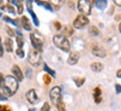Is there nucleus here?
I'll return each mask as SVG.
<instances>
[{
    "label": "nucleus",
    "mask_w": 121,
    "mask_h": 111,
    "mask_svg": "<svg viewBox=\"0 0 121 111\" xmlns=\"http://www.w3.org/2000/svg\"><path fill=\"white\" fill-rule=\"evenodd\" d=\"M16 42H17V45H18V48H22L24 46V38H22V36H16Z\"/></svg>",
    "instance_id": "22"
},
{
    "label": "nucleus",
    "mask_w": 121,
    "mask_h": 111,
    "mask_svg": "<svg viewBox=\"0 0 121 111\" xmlns=\"http://www.w3.org/2000/svg\"><path fill=\"white\" fill-rule=\"evenodd\" d=\"M37 4H39V6H44L45 8L47 9V10H49V11H53L54 10V8L52 7V4H51V2H47V1H37Z\"/></svg>",
    "instance_id": "19"
},
{
    "label": "nucleus",
    "mask_w": 121,
    "mask_h": 111,
    "mask_svg": "<svg viewBox=\"0 0 121 111\" xmlns=\"http://www.w3.org/2000/svg\"><path fill=\"white\" fill-rule=\"evenodd\" d=\"M28 111H35V109H29Z\"/></svg>",
    "instance_id": "42"
},
{
    "label": "nucleus",
    "mask_w": 121,
    "mask_h": 111,
    "mask_svg": "<svg viewBox=\"0 0 121 111\" xmlns=\"http://www.w3.org/2000/svg\"><path fill=\"white\" fill-rule=\"evenodd\" d=\"M101 89L100 88H95L94 91H93V98H94V101L95 103H100L101 102V100H102V98H101Z\"/></svg>",
    "instance_id": "14"
},
{
    "label": "nucleus",
    "mask_w": 121,
    "mask_h": 111,
    "mask_svg": "<svg viewBox=\"0 0 121 111\" xmlns=\"http://www.w3.org/2000/svg\"><path fill=\"white\" fill-rule=\"evenodd\" d=\"M51 110V107H49V103L48 102H45L44 103V106H43V108H42V110L40 111H49Z\"/></svg>",
    "instance_id": "31"
},
{
    "label": "nucleus",
    "mask_w": 121,
    "mask_h": 111,
    "mask_svg": "<svg viewBox=\"0 0 121 111\" xmlns=\"http://www.w3.org/2000/svg\"><path fill=\"white\" fill-rule=\"evenodd\" d=\"M4 20L6 22H10V24H13V25H15V26H18V22H17V20L10 19V18L7 17V16H4Z\"/></svg>",
    "instance_id": "26"
},
{
    "label": "nucleus",
    "mask_w": 121,
    "mask_h": 111,
    "mask_svg": "<svg viewBox=\"0 0 121 111\" xmlns=\"http://www.w3.org/2000/svg\"><path fill=\"white\" fill-rule=\"evenodd\" d=\"M11 72H13V76L16 77L18 81H22L24 80V74H22V70H20V67L18 65H13V67H11Z\"/></svg>",
    "instance_id": "10"
},
{
    "label": "nucleus",
    "mask_w": 121,
    "mask_h": 111,
    "mask_svg": "<svg viewBox=\"0 0 121 111\" xmlns=\"http://www.w3.org/2000/svg\"><path fill=\"white\" fill-rule=\"evenodd\" d=\"M93 4L96 6V8H99L100 10H103V9L107 7L108 1H107V0H96V1H94Z\"/></svg>",
    "instance_id": "17"
},
{
    "label": "nucleus",
    "mask_w": 121,
    "mask_h": 111,
    "mask_svg": "<svg viewBox=\"0 0 121 111\" xmlns=\"http://www.w3.org/2000/svg\"><path fill=\"white\" fill-rule=\"evenodd\" d=\"M74 82H75L76 86H82L85 82V79L84 77H74Z\"/></svg>",
    "instance_id": "20"
},
{
    "label": "nucleus",
    "mask_w": 121,
    "mask_h": 111,
    "mask_svg": "<svg viewBox=\"0 0 121 111\" xmlns=\"http://www.w3.org/2000/svg\"><path fill=\"white\" fill-rule=\"evenodd\" d=\"M114 4L117 6H121V0H114Z\"/></svg>",
    "instance_id": "38"
},
{
    "label": "nucleus",
    "mask_w": 121,
    "mask_h": 111,
    "mask_svg": "<svg viewBox=\"0 0 121 111\" xmlns=\"http://www.w3.org/2000/svg\"><path fill=\"white\" fill-rule=\"evenodd\" d=\"M28 62L34 66H38L42 63V53L36 49H31L28 53Z\"/></svg>",
    "instance_id": "4"
},
{
    "label": "nucleus",
    "mask_w": 121,
    "mask_h": 111,
    "mask_svg": "<svg viewBox=\"0 0 121 111\" xmlns=\"http://www.w3.org/2000/svg\"><path fill=\"white\" fill-rule=\"evenodd\" d=\"M6 31H7V34H8L10 37H13V36H16V35H15V31H13V30L11 29L10 27H8V26L6 27Z\"/></svg>",
    "instance_id": "29"
},
{
    "label": "nucleus",
    "mask_w": 121,
    "mask_h": 111,
    "mask_svg": "<svg viewBox=\"0 0 121 111\" xmlns=\"http://www.w3.org/2000/svg\"><path fill=\"white\" fill-rule=\"evenodd\" d=\"M8 99V97L6 95V94H4V93H0V101H6Z\"/></svg>",
    "instance_id": "35"
},
{
    "label": "nucleus",
    "mask_w": 121,
    "mask_h": 111,
    "mask_svg": "<svg viewBox=\"0 0 121 111\" xmlns=\"http://www.w3.org/2000/svg\"><path fill=\"white\" fill-rule=\"evenodd\" d=\"M27 4H28V11H29V13L31 15V18H33V20H34V24H35V26H38L39 25V20H38V18H37V16H36V13L31 10V2L30 1H27L26 2Z\"/></svg>",
    "instance_id": "13"
},
{
    "label": "nucleus",
    "mask_w": 121,
    "mask_h": 111,
    "mask_svg": "<svg viewBox=\"0 0 121 111\" xmlns=\"http://www.w3.org/2000/svg\"><path fill=\"white\" fill-rule=\"evenodd\" d=\"M91 70L93 72H101L103 70V65L101 63H99V62H94V63L91 64Z\"/></svg>",
    "instance_id": "16"
},
{
    "label": "nucleus",
    "mask_w": 121,
    "mask_h": 111,
    "mask_svg": "<svg viewBox=\"0 0 121 111\" xmlns=\"http://www.w3.org/2000/svg\"><path fill=\"white\" fill-rule=\"evenodd\" d=\"M4 76L0 73V89L4 88Z\"/></svg>",
    "instance_id": "32"
},
{
    "label": "nucleus",
    "mask_w": 121,
    "mask_h": 111,
    "mask_svg": "<svg viewBox=\"0 0 121 111\" xmlns=\"http://www.w3.org/2000/svg\"><path fill=\"white\" fill-rule=\"evenodd\" d=\"M20 22H22V28L25 30H31V24H30V22L28 20V18H27L26 16H22V19H20Z\"/></svg>",
    "instance_id": "12"
},
{
    "label": "nucleus",
    "mask_w": 121,
    "mask_h": 111,
    "mask_svg": "<svg viewBox=\"0 0 121 111\" xmlns=\"http://www.w3.org/2000/svg\"><path fill=\"white\" fill-rule=\"evenodd\" d=\"M78 58H80V56H78V53H71L69 58H67V63L69 65H75L78 62Z\"/></svg>",
    "instance_id": "11"
},
{
    "label": "nucleus",
    "mask_w": 121,
    "mask_h": 111,
    "mask_svg": "<svg viewBox=\"0 0 121 111\" xmlns=\"http://www.w3.org/2000/svg\"><path fill=\"white\" fill-rule=\"evenodd\" d=\"M92 53H93V55L98 56V57H105V55H107L105 49H104L103 47L99 46V45H93V47H92Z\"/></svg>",
    "instance_id": "9"
},
{
    "label": "nucleus",
    "mask_w": 121,
    "mask_h": 111,
    "mask_svg": "<svg viewBox=\"0 0 121 111\" xmlns=\"http://www.w3.org/2000/svg\"><path fill=\"white\" fill-rule=\"evenodd\" d=\"M117 76H118V77H120V79H121V70H118V72H117Z\"/></svg>",
    "instance_id": "39"
},
{
    "label": "nucleus",
    "mask_w": 121,
    "mask_h": 111,
    "mask_svg": "<svg viewBox=\"0 0 121 111\" xmlns=\"http://www.w3.org/2000/svg\"><path fill=\"white\" fill-rule=\"evenodd\" d=\"M72 34H73V29H72L69 26L65 27V30H64V36L65 37H66V36H71Z\"/></svg>",
    "instance_id": "25"
},
{
    "label": "nucleus",
    "mask_w": 121,
    "mask_h": 111,
    "mask_svg": "<svg viewBox=\"0 0 121 111\" xmlns=\"http://www.w3.org/2000/svg\"><path fill=\"white\" fill-rule=\"evenodd\" d=\"M56 107H57V110L58 111H65L66 110V109H65V104H64V102H63V100H60V101L57 102Z\"/></svg>",
    "instance_id": "23"
},
{
    "label": "nucleus",
    "mask_w": 121,
    "mask_h": 111,
    "mask_svg": "<svg viewBox=\"0 0 121 111\" xmlns=\"http://www.w3.org/2000/svg\"><path fill=\"white\" fill-rule=\"evenodd\" d=\"M0 111H11V109H10L9 107H7V106H1Z\"/></svg>",
    "instance_id": "34"
},
{
    "label": "nucleus",
    "mask_w": 121,
    "mask_h": 111,
    "mask_svg": "<svg viewBox=\"0 0 121 111\" xmlns=\"http://www.w3.org/2000/svg\"><path fill=\"white\" fill-rule=\"evenodd\" d=\"M121 19V15H118L117 17H116V20H120Z\"/></svg>",
    "instance_id": "40"
},
{
    "label": "nucleus",
    "mask_w": 121,
    "mask_h": 111,
    "mask_svg": "<svg viewBox=\"0 0 121 111\" xmlns=\"http://www.w3.org/2000/svg\"><path fill=\"white\" fill-rule=\"evenodd\" d=\"M10 2L17 6V13L22 15V11H24V4H22V1H10Z\"/></svg>",
    "instance_id": "18"
},
{
    "label": "nucleus",
    "mask_w": 121,
    "mask_h": 111,
    "mask_svg": "<svg viewBox=\"0 0 121 111\" xmlns=\"http://www.w3.org/2000/svg\"><path fill=\"white\" fill-rule=\"evenodd\" d=\"M54 25H55V28H56V29H60V28H62V25H60L58 22H55Z\"/></svg>",
    "instance_id": "37"
},
{
    "label": "nucleus",
    "mask_w": 121,
    "mask_h": 111,
    "mask_svg": "<svg viewBox=\"0 0 121 111\" xmlns=\"http://www.w3.org/2000/svg\"><path fill=\"white\" fill-rule=\"evenodd\" d=\"M116 92H117V93H121V85L120 84H116Z\"/></svg>",
    "instance_id": "36"
},
{
    "label": "nucleus",
    "mask_w": 121,
    "mask_h": 111,
    "mask_svg": "<svg viewBox=\"0 0 121 111\" xmlns=\"http://www.w3.org/2000/svg\"><path fill=\"white\" fill-rule=\"evenodd\" d=\"M43 79H44V82H45V84H49L51 83V81H52V77L49 76V75H44L43 76Z\"/></svg>",
    "instance_id": "30"
},
{
    "label": "nucleus",
    "mask_w": 121,
    "mask_h": 111,
    "mask_svg": "<svg viewBox=\"0 0 121 111\" xmlns=\"http://www.w3.org/2000/svg\"><path fill=\"white\" fill-rule=\"evenodd\" d=\"M4 56V47H2V43H1V37H0V57Z\"/></svg>",
    "instance_id": "33"
},
{
    "label": "nucleus",
    "mask_w": 121,
    "mask_h": 111,
    "mask_svg": "<svg viewBox=\"0 0 121 111\" xmlns=\"http://www.w3.org/2000/svg\"><path fill=\"white\" fill-rule=\"evenodd\" d=\"M0 17H1V11H0Z\"/></svg>",
    "instance_id": "43"
},
{
    "label": "nucleus",
    "mask_w": 121,
    "mask_h": 111,
    "mask_svg": "<svg viewBox=\"0 0 121 111\" xmlns=\"http://www.w3.org/2000/svg\"><path fill=\"white\" fill-rule=\"evenodd\" d=\"M4 48L6 51L11 53L13 51V42L11 40V38H6L4 39Z\"/></svg>",
    "instance_id": "15"
},
{
    "label": "nucleus",
    "mask_w": 121,
    "mask_h": 111,
    "mask_svg": "<svg viewBox=\"0 0 121 111\" xmlns=\"http://www.w3.org/2000/svg\"><path fill=\"white\" fill-rule=\"evenodd\" d=\"M30 40H31V44L34 46V49L42 53V51H43V40L38 36V34L37 33H31L30 34Z\"/></svg>",
    "instance_id": "5"
},
{
    "label": "nucleus",
    "mask_w": 121,
    "mask_h": 111,
    "mask_svg": "<svg viewBox=\"0 0 121 111\" xmlns=\"http://www.w3.org/2000/svg\"><path fill=\"white\" fill-rule=\"evenodd\" d=\"M119 30H120V33H121V24L119 25Z\"/></svg>",
    "instance_id": "41"
},
{
    "label": "nucleus",
    "mask_w": 121,
    "mask_h": 111,
    "mask_svg": "<svg viewBox=\"0 0 121 111\" xmlns=\"http://www.w3.org/2000/svg\"><path fill=\"white\" fill-rule=\"evenodd\" d=\"M51 4H52L53 8L58 9V8H60V6H62V1H55V0H53V1H51Z\"/></svg>",
    "instance_id": "24"
},
{
    "label": "nucleus",
    "mask_w": 121,
    "mask_h": 111,
    "mask_svg": "<svg viewBox=\"0 0 121 111\" xmlns=\"http://www.w3.org/2000/svg\"><path fill=\"white\" fill-rule=\"evenodd\" d=\"M26 98H27V101L30 103V104H36L38 102V97H37V93L34 89L29 90L28 92L26 93Z\"/></svg>",
    "instance_id": "8"
},
{
    "label": "nucleus",
    "mask_w": 121,
    "mask_h": 111,
    "mask_svg": "<svg viewBox=\"0 0 121 111\" xmlns=\"http://www.w3.org/2000/svg\"><path fill=\"white\" fill-rule=\"evenodd\" d=\"M0 108H1V106H0Z\"/></svg>",
    "instance_id": "44"
},
{
    "label": "nucleus",
    "mask_w": 121,
    "mask_h": 111,
    "mask_svg": "<svg viewBox=\"0 0 121 111\" xmlns=\"http://www.w3.org/2000/svg\"><path fill=\"white\" fill-rule=\"evenodd\" d=\"M18 90V80L13 75H7L4 76V88H2V93L6 94L7 97H11L17 92Z\"/></svg>",
    "instance_id": "1"
},
{
    "label": "nucleus",
    "mask_w": 121,
    "mask_h": 111,
    "mask_svg": "<svg viewBox=\"0 0 121 111\" xmlns=\"http://www.w3.org/2000/svg\"><path fill=\"white\" fill-rule=\"evenodd\" d=\"M92 1L89 0H80L78 2V9L83 16H87L91 13V7H92Z\"/></svg>",
    "instance_id": "3"
},
{
    "label": "nucleus",
    "mask_w": 121,
    "mask_h": 111,
    "mask_svg": "<svg viewBox=\"0 0 121 111\" xmlns=\"http://www.w3.org/2000/svg\"><path fill=\"white\" fill-rule=\"evenodd\" d=\"M43 67H44V71H46V72H47L49 75H52V77L55 76V72H54V70H52V68L48 67V65L46 64V63H44Z\"/></svg>",
    "instance_id": "21"
},
{
    "label": "nucleus",
    "mask_w": 121,
    "mask_h": 111,
    "mask_svg": "<svg viewBox=\"0 0 121 111\" xmlns=\"http://www.w3.org/2000/svg\"><path fill=\"white\" fill-rule=\"evenodd\" d=\"M87 24H89V18L86 16H83V15H78L73 22V27L76 29H82Z\"/></svg>",
    "instance_id": "6"
},
{
    "label": "nucleus",
    "mask_w": 121,
    "mask_h": 111,
    "mask_svg": "<svg viewBox=\"0 0 121 111\" xmlns=\"http://www.w3.org/2000/svg\"><path fill=\"white\" fill-rule=\"evenodd\" d=\"M90 33H91V35H93V36H98V35H99V30H98L96 27L91 26L90 27Z\"/></svg>",
    "instance_id": "27"
},
{
    "label": "nucleus",
    "mask_w": 121,
    "mask_h": 111,
    "mask_svg": "<svg viewBox=\"0 0 121 111\" xmlns=\"http://www.w3.org/2000/svg\"><path fill=\"white\" fill-rule=\"evenodd\" d=\"M16 54H17V56L18 57H20V58L25 57V53H24V51H22V48H18L17 51H16Z\"/></svg>",
    "instance_id": "28"
},
{
    "label": "nucleus",
    "mask_w": 121,
    "mask_h": 111,
    "mask_svg": "<svg viewBox=\"0 0 121 111\" xmlns=\"http://www.w3.org/2000/svg\"><path fill=\"white\" fill-rule=\"evenodd\" d=\"M53 42L55 44V46L57 48H60V51L63 52H69L71 45H69V39L65 37L64 35H55L53 37Z\"/></svg>",
    "instance_id": "2"
},
{
    "label": "nucleus",
    "mask_w": 121,
    "mask_h": 111,
    "mask_svg": "<svg viewBox=\"0 0 121 111\" xmlns=\"http://www.w3.org/2000/svg\"><path fill=\"white\" fill-rule=\"evenodd\" d=\"M49 98H51V100H52V102L54 104H57V102L62 100V92H60V86H54L49 91Z\"/></svg>",
    "instance_id": "7"
}]
</instances>
